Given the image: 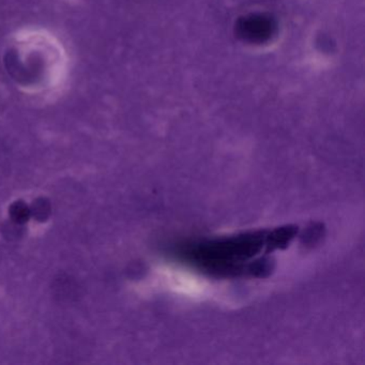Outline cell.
<instances>
[{"label":"cell","instance_id":"6da1fadb","mask_svg":"<svg viewBox=\"0 0 365 365\" xmlns=\"http://www.w3.org/2000/svg\"><path fill=\"white\" fill-rule=\"evenodd\" d=\"M14 70L21 88L31 95L54 93L68 76V57L61 42L42 29H27L14 38Z\"/></svg>","mask_w":365,"mask_h":365},{"label":"cell","instance_id":"7a4b0ae2","mask_svg":"<svg viewBox=\"0 0 365 365\" xmlns=\"http://www.w3.org/2000/svg\"><path fill=\"white\" fill-rule=\"evenodd\" d=\"M264 245L262 235H245L198 247L196 257L209 268L227 270L234 262L250 257Z\"/></svg>","mask_w":365,"mask_h":365},{"label":"cell","instance_id":"3957f363","mask_svg":"<svg viewBox=\"0 0 365 365\" xmlns=\"http://www.w3.org/2000/svg\"><path fill=\"white\" fill-rule=\"evenodd\" d=\"M294 235H296V228L290 227V226L274 230L270 236L267 237V245H268L267 247H268L269 251L287 245L294 238Z\"/></svg>","mask_w":365,"mask_h":365},{"label":"cell","instance_id":"277c9868","mask_svg":"<svg viewBox=\"0 0 365 365\" xmlns=\"http://www.w3.org/2000/svg\"><path fill=\"white\" fill-rule=\"evenodd\" d=\"M9 215L11 221L19 224V225L26 223L31 217L29 206H27L22 200H18V202L11 205L9 209Z\"/></svg>","mask_w":365,"mask_h":365},{"label":"cell","instance_id":"5b68a950","mask_svg":"<svg viewBox=\"0 0 365 365\" xmlns=\"http://www.w3.org/2000/svg\"><path fill=\"white\" fill-rule=\"evenodd\" d=\"M29 209H31V217H35L39 222H46L48 217H50L51 211H52L51 202L44 197L37 198V200H34Z\"/></svg>","mask_w":365,"mask_h":365}]
</instances>
